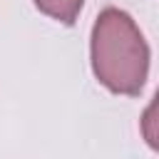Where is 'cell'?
I'll list each match as a JSON object with an SVG mask.
<instances>
[{
	"instance_id": "obj_2",
	"label": "cell",
	"mask_w": 159,
	"mask_h": 159,
	"mask_svg": "<svg viewBox=\"0 0 159 159\" xmlns=\"http://www.w3.org/2000/svg\"><path fill=\"white\" fill-rule=\"evenodd\" d=\"M32 2L40 12H45L47 17L57 20V22H65V25H72L84 5V0H32Z\"/></svg>"
},
{
	"instance_id": "obj_3",
	"label": "cell",
	"mask_w": 159,
	"mask_h": 159,
	"mask_svg": "<svg viewBox=\"0 0 159 159\" xmlns=\"http://www.w3.org/2000/svg\"><path fill=\"white\" fill-rule=\"evenodd\" d=\"M142 134H144V139L152 149L159 147V142H157V97L149 102V107L142 114Z\"/></svg>"
},
{
	"instance_id": "obj_1",
	"label": "cell",
	"mask_w": 159,
	"mask_h": 159,
	"mask_svg": "<svg viewBox=\"0 0 159 159\" xmlns=\"http://www.w3.org/2000/svg\"><path fill=\"white\" fill-rule=\"evenodd\" d=\"M89 62L97 82L114 94L134 97L149 77V45L137 22L119 7H104L89 35Z\"/></svg>"
}]
</instances>
